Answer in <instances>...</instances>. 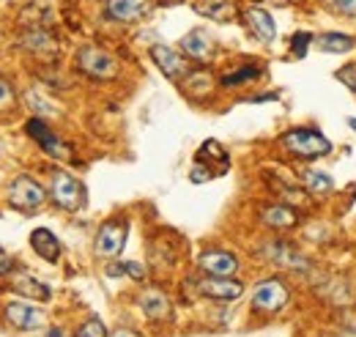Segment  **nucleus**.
<instances>
[{"label": "nucleus", "instance_id": "f257e3e1", "mask_svg": "<svg viewBox=\"0 0 356 337\" xmlns=\"http://www.w3.org/2000/svg\"><path fill=\"white\" fill-rule=\"evenodd\" d=\"M280 146L293 157V159H321V157H329L332 154V143L326 134H321L318 129L310 127H299L291 129L280 137Z\"/></svg>", "mask_w": 356, "mask_h": 337}, {"label": "nucleus", "instance_id": "f03ea898", "mask_svg": "<svg viewBox=\"0 0 356 337\" xmlns=\"http://www.w3.org/2000/svg\"><path fill=\"white\" fill-rule=\"evenodd\" d=\"M49 198L63 211H80L86 206V187L66 170H55L49 181Z\"/></svg>", "mask_w": 356, "mask_h": 337}, {"label": "nucleus", "instance_id": "7ed1b4c3", "mask_svg": "<svg viewBox=\"0 0 356 337\" xmlns=\"http://www.w3.org/2000/svg\"><path fill=\"white\" fill-rule=\"evenodd\" d=\"M77 69L90 80H113L118 75V61L107 49L86 44L77 49Z\"/></svg>", "mask_w": 356, "mask_h": 337}, {"label": "nucleus", "instance_id": "20e7f679", "mask_svg": "<svg viewBox=\"0 0 356 337\" xmlns=\"http://www.w3.org/2000/svg\"><path fill=\"white\" fill-rule=\"evenodd\" d=\"M288 299H291L288 285L280 277H268V280L258 283V288L252 294V310L261 313V315H274V313L285 310Z\"/></svg>", "mask_w": 356, "mask_h": 337}, {"label": "nucleus", "instance_id": "39448f33", "mask_svg": "<svg viewBox=\"0 0 356 337\" xmlns=\"http://www.w3.org/2000/svg\"><path fill=\"white\" fill-rule=\"evenodd\" d=\"M47 201L44 187L31 178V175H17L11 184H8V203L19 211H36L42 209Z\"/></svg>", "mask_w": 356, "mask_h": 337}, {"label": "nucleus", "instance_id": "423d86ee", "mask_svg": "<svg viewBox=\"0 0 356 337\" xmlns=\"http://www.w3.org/2000/svg\"><path fill=\"white\" fill-rule=\"evenodd\" d=\"M127 236H129V222H127V219H121V217L107 219V222L99 228V233H96L93 250H96L99 258H115V255L124 250Z\"/></svg>", "mask_w": 356, "mask_h": 337}, {"label": "nucleus", "instance_id": "0eeeda50", "mask_svg": "<svg viewBox=\"0 0 356 337\" xmlns=\"http://www.w3.org/2000/svg\"><path fill=\"white\" fill-rule=\"evenodd\" d=\"M25 132H28V137H33L39 143V148L44 151L47 157H52V159H72V148L47 127L42 118H31L25 124Z\"/></svg>", "mask_w": 356, "mask_h": 337}, {"label": "nucleus", "instance_id": "6e6552de", "mask_svg": "<svg viewBox=\"0 0 356 337\" xmlns=\"http://www.w3.org/2000/svg\"><path fill=\"white\" fill-rule=\"evenodd\" d=\"M3 315L17 332H33L44 324V313L33 307V301H8L3 307Z\"/></svg>", "mask_w": 356, "mask_h": 337}, {"label": "nucleus", "instance_id": "1a4fd4ad", "mask_svg": "<svg viewBox=\"0 0 356 337\" xmlns=\"http://www.w3.org/2000/svg\"><path fill=\"white\" fill-rule=\"evenodd\" d=\"M151 61L159 66V72L168 77V80H173V83H178L181 77H186L192 69H189V63H186V58L181 55V52H176V49H170L168 44H154L151 49Z\"/></svg>", "mask_w": 356, "mask_h": 337}, {"label": "nucleus", "instance_id": "9d476101", "mask_svg": "<svg viewBox=\"0 0 356 337\" xmlns=\"http://www.w3.org/2000/svg\"><path fill=\"white\" fill-rule=\"evenodd\" d=\"M264 255H266V260H271L274 266H282V269H293V272H307L310 269V260L305 255L296 253L288 242H280V239L266 242Z\"/></svg>", "mask_w": 356, "mask_h": 337}, {"label": "nucleus", "instance_id": "9b49d317", "mask_svg": "<svg viewBox=\"0 0 356 337\" xmlns=\"http://www.w3.org/2000/svg\"><path fill=\"white\" fill-rule=\"evenodd\" d=\"M197 291L203 296H209V299H217V301H236L238 296L244 294V285L238 280H233V277L209 274V277L197 280Z\"/></svg>", "mask_w": 356, "mask_h": 337}, {"label": "nucleus", "instance_id": "f8f14e48", "mask_svg": "<svg viewBox=\"0 0 356 337\" xmlns=\"http://www.w3.org/2000/svg\"><path fill=\"white\" fill-rule=\"evenodd\" d=\"M197 266L214 277H233L238 272V258L233 253H225V250H209L197 258Z\"/></svg>", "mask_w": 356, "mask_h": 337}, {"label": "nucleus", "instance_id": "ddd939ff", "mask_svg": "<svg viewBox=\"0 0 356 337\" xmlns=\"http://www.w3.org/2000/svg\"><path fill=\"white\" fill-rule=\"evenodd\" d=\"M181 49H184V55H189L192 61L206 63V61H211V55H214V39H211L203 28H195V31H189V33L181 39Z\"/></svg>", "mask_w": 356, "mask_h": 337}, {"label": "nucleus", "instance_id": "4468645a", "mask_svg": "<svg viewBox=\"0 0 356 337\" xmlns=\"http://www.w3.org/2000/svg\"><path fill=\"white\" fill-rule=\"evenodd\" d=\"M148 14V0H107V17L113 22L129 25Z\"/></svg>", "mask_w": 356, "mask_h": 337}, {"label": "nucleus", "instance_id": "2eb2a0df", "mask_svg": "<svg viewBox=\"0 0 356 337\" xmlns=\"http://www.w3.org/2000/svg\"><path fill=\"white\" fill-rule=\"evenodd\" d=\"M244 19H247L250 31H252L261 42L271 44L274 39H277V22H274V17L268 14L266 8L252 6V8H247V11H244Z\"/></svg>", "mask_w": 356, "mask_h": 337}, {"label": "nucleus", "instance_id": "dca6fc26", "mask_svg": "<svg viewBox=\"0 0 356 337\" xmlns=\"http://www.w3.org/2000/svg\"><path fill=\"white\" fill-rule=\"evenodd\" d=\"M261 222L266 228H274V230H288V228H293L299 222V214L288 203H268V206L261 209Z\"/></svg>", "mask_w": 356, "mask_h": 337}, {"label": "nucleus", "instance_id": "f3484780", "mask_svg": "<svg viewBox=\"0 0 356 337\" xmlns=\"http://www.w3.org/2000/svg\"><path fill=\"white\" fill-rule=\"evenodd\" d=\"M140 310L148 321H168L170 318V299L156 288H148L140 294Z\"/></svg>", "mask_w": 356, "mask_h": 337}, {"label": "nucleus", "instance_id": "a211bd4d", "mask_svg": "<svg viewBox=\"0 0 356 337\" xmlns=\"http://www.w3.org/2000/svg\"><path fill=\"white\" fill-rule=\"evenodd\" d=\"M31 247L39 258H44L47 263H55L60 258V242L49 228H36L31 233Z\"/></svg>", "mask_w": 356, "mask_h": 337}, {"label": "nucleus", "instance_id": "6ab92c4d", "mask_svg": "<svg viewBox=\"0 0 356 337\" xmlns=\"http://www.w3.org/2000/svg\"><path fill=\"white\" fill-rule=\"evenodd\" d=\"M11 288H14L17 294L28 296L31 301H47V299H49V288H47L42 280L31 277L28 272H17V274L11 277Z\"/></svg>", "mask_w": 356, "mask_h": 337}, {"label": "nucleus", "instance_id": "aec40b11", "mask_svg": "<svg viewBox=\"0 0 356 337\" xmlns=\"http://www.w3.org/2000/svg\"><path fill=\"white\" fill-rule=\"evenodd\" d=\"M318 49L321 52H332V55H343V52H351L356 47V39L348 33H321L318 39Z\"/></svg>", "mask_w": 356, "mask_h": 337}, {"label": "nucleus", "instance_id": "412c9836", "mask_svg": "<svg viewBox=\"0 0 356 337\" xmlns=\"http://www.w3.org/2000/svg\"><path fill=\"white\" fill-rule=\"evenodd\" d=\"M197 162H203V165H209V168H211V162H217L220 173H225V170L230 168V157H227V151H225L217 140H206V143L200 146V151H197Z\"/></svg>", "mask_w": 356, "mask_h": 337}, {"label": "nucleus", "instance_id": "4be33fe9", "mask_svg": "<svg viewBox=\"0 0 356 337\" xmlns=\"http://www.w3.org/2000/svg\"><path fill=\"white\" fill-rule=\"evenodd\" d=\"M302 184H305V189L310 192V195H326V192H332L334 189V181H332V175L329 173H323V170H302Z\"/></svg>", "mask_w": 356, "mask_h": 337}, {"label": "nucleus", "instance_id": "5701e85b", "mask_svg": "<svg viewBox=\"0 0 356 337\" xmlns=\"http://www.w3.org/2000/svg\"><path fill=\"white\" fill-rule=\"evenodd\" d=\"M22 47L31 49V52H36V55H42V52H52L58 44H55V39L47 31H31V33L22 36Z\"/></svg>", "mask_w": 356, "mask_h": 337}, {"label": "nucleus", "instance_id": "b1692460", "mask_svg": "<svg viewBox=\"0 0 356 337\" xmlns=\"http://www.w3.org/2000/svg\"><path fill=\"white\" fill-rule=\"evenodd\" d=\"M271 189L277 192V198H282L288 206H302L305 201H307V189H302V187H291V184H285V181H271Z\"/></svg>", "mask_w": 356, "mask_h": 337}, {"label": "nucleus", "instance_id": "393cba45", "mask_svg": "<svg viewBox=\"0 0 356 337\" xmlns=\"http://www.w3.org/2000/svg\"><path fill=\"white\" fill-rule=\"evenodd\" d=\"M261 75H264V72H261V69H255V66H241V69H236L233 75H225V77H222V88H238V85L258 80Z\"/></svg>", "mask_w": 356, "mask_h": 337}, {"label": "nucleus", "instance_id": "a878e982", "mask_svg": "<svg viewBox=\"0 0 356 337\" xmlns=\"http://www.w3.org/2000/svg\"><path fill=\"white\" fill-rule=\"evenodd\" d=\"M121 274H129L132 280H143V277H145V266H143V263H134V260L110 263V266H107V277H121Z\"/></svg>", "mask_w": 356, "mask_h": 337}, {"label": "nucleus", "instance_id": "bb28decb", "mask_svg": "<svg viewBox=\"0 0 356 337\" xmlns=\"http://www.w3.org/2000/svg\"><path fill=\"white\" fill-rule=\"evenodd\" d=\"M197 11L206 14V17H211V19H225V17L233 11V6H230L227 0H211V3H206V6H197Z\"/></svg>", "mask_w": 356, "mask_h": 337}, {"label": "nucleus", "instance_id": "cd10ccee", "mask_svg": "<svg viewBox=\"0 0 356 337\" xmlns=\"http://www.w3.org/2000/svg\"><path fill=\"white\" fill-rule=\"evenodd\" d=\"M74 337H107V332H104V324H102L99 318H88V321L77 329Z\"/></svg>", "mask_w": 356, "mask_h": 337}, {"label": "nucleus", "instance_id": "c85d7f7f", "mask_svg": "<svg viewBox=\"0 0 356 337\" xmlns=\"http://www.w3.org/2000/svg\"><path fill=\"white\" fill-rule=\"evenodd\" d=\"M189 178H192L195 184H203V181L217 178V173L209 168V165H203V162H197V159H195V165H192V170H189Z\"/></svg>", "mask_w": 356, "mask_h": 337}, {"label": "nucleus", "instance_id": "c756f323", "mask_svg": "<svg viewBox=\"0 0 356 337\" xmlns=\"http://www.w3.org/2000/svg\"><path fill=\"white\" fill-rule=\"evenodd\" d=\"M310 42H312V33H307V31L296 33V36H293V42H291V52H293L296 58H305V55H307V47H310Z\"/></svg>", "mask_w": 356, "mask_h": 337}, {"label": "nucleus", "instance_id": "7c9ffc66", "mask_svg": "<svg viewBox=\"0 0 356 337\" xmlns=\"http://www.w3.org/2000/svg\"><path fill=\"white\" fill-rule=\"evenodd\" d=\"M334 77L346 85V88H351V91L356 93V63H348V66L337 69V72H334Z\"/></svg>", "mask_w": 356, "mask_h": 337}, {"label": "nucleus", "instance_id": "2f4dec72", "mask_svg": "<svg viewBox=\"0 0 356 337\" xmlns=\"http://www.w3.org/2000/svg\"><path fill=\"white\" fill-rule=\"evenodd\" d=\"M329 3H332V8L337 14H343L348 19H356V0H329Z\"/></svg>", "mask_w": 356, "mask_h": 337}, {"label": "nucleus", "instance_id": "473e14b6", "mask_svg": "<svg viewBox=\"0 0 356 337\" xmlns=\"http://www.w3.org/2000/svg\"><path fill=\"white\" fill-rule=\"evenodd\" d=\"M14 102V88L11 83H6L3 77H0V107H6V104H11Z\"/></svg>", "mask_w": 356, "mask_h": 337}, {"label": "nucleus", "instance_id": "72a5a7b5", "mask_svg": "<svg viewBox=\"0 0 356 337\" xmlns=\"http://www.w3.org/2000/svg\"><path fill=\"white\" fill-rule=\"evenodd\" d=\"M11 272H14V260L0 250V277H3V274H11Z\"/></svg>", "mask_w": 356, "mask_h": 337}, {"label": "nucleus", "instance_id": "f704fd0d", "mask_svg": "<svg viewBox=\"0 0 356 337\" xmlns=\"http://www.w3.org/2000/svg\"><path fill=\"white\" fill-rule=\"evenodd\" d=\"M110 337H140L137 332H132V329H118V332H113Z\"/></svg>", "mask_w": 356, "mask_h": 337}, {"label": "nucleus", "instance_id": "c9c22d12", "mask_svg": "<svg viewBox=\"0 0 356 337\" xmlns=\"http://www.w3.org/2000/svg\"><path fill=\"white\" fill-rule=\"evenodd\" d=\"M340 337H356V327H343V329H340Z\"/></svg>", "mask_w": 356, "mask_h": 337}, {"label": "nucleus", "instance_id": "e433bc0d", "mask_svg": "<svg viewBox=\"0 0 356 337\" xmlns=\"http://www.w3.org/2000/svg\"><path fill=\"white\" fill-rule=\"evenodd\" d=\"M348 127H351L356 132V118H348Z\"/></svg>", "mask_w": 356, "mask_h": 337}]
</instances>
